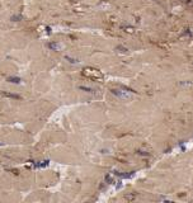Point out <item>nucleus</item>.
<instances>
[{
  "label": "nucleus",
  "mask_w": 193,
  "mask_h": 203,
  "mask_svg": "<svg viewBox=\"0 0 193 203\" xmlns=\"http://www.w3.org/2000/svg\"><path fill=\"white\" fill-rule=\"evenodd\" d=\"M8 80H9V81H13V83H19V81H20L18 78H9Z\"/></svg>",
  "instance_id": "f257e3e1"
}]
</instances>
